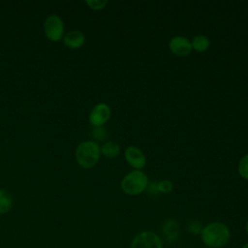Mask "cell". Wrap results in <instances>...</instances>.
<instances>
[{"instance_id": "obj_1", "label": "cell", "mask_w": 248, "mask_h": 248, "mask_svg": "<svg viewBox=\"0 0 248 248\" xmlns=\"http://www.w3.org/2000/svg\"><path fill=\"white\" fill-rule=\"evenodd\" d=\"M200 235L205 247L223 248L230 242L231 231L226 224L215 221L203 226Z\"/></svg>"}, {"instance_id": "obj_2", "label": "cell", "mask_w": 248, "mask_h": 248, "mask_svg": "<svg viewBox=\"0 0 248 248\" xmlns=\"http://www.w3.org/2000/svg\"><path fill=\"white\" fill-rule=\"evenodd\" d=\"M101 156V147L96 141L84 140L80 142L75 151L76 161L83 169L94 167Z\"/></svg>"}, {"instance_id": "obj_3", "label": "cell", "mask_w": 248, "mask_h": 248, "mask_svg": "<svg viewBox=\"0 0 248 248\" xmlns=\"http://www.w3.org/2000/svg\"><path fill=\"white\" fill-rule=\"evenodd\" d=\"M122 191L130 196L142 193L148 186V178L140 170H135L126 174L120 183Z\"/></svg>"}, {"instance_id": "obj_4", "label": "cell", "mask_w": 248, "mask_h": 248, "mask_svg": "<svg viewBox=\"0 0 248 248\" xmlns=\"http://www.w3.org/2000/svg\"><path fill=\"white\" fill-rule=\"evenodd\" d=\"M65 26L62 18L57 15H49L44 22V33L51 42L63 40Z\"/></svg>"}, {"instance_id": "obj_5", "label": "cell", "mask_w": 248, "mask_h": 248, "mask_svg": "<svg viewBox=\"0 0 248 248\" xmlns=\"http://www.w3.org/2000/svg\"><path fill=\"white\" fill-rule=\"evenodd\" d=\"M130 248H163V240L155 232L142 231L133 237Z\"/></svg>"}, {"instance_id": "obj_6", "label": "cell", "mask_w": 248, "mask_h": 248, "mask_svg": "<svg viewBox=\"0 0 248 248\" xmlns=\"http://www.w3.org/2000/svg\"><path fill=\"white\" fill-rule=\"evenodd\" d=\"M109 117L110 108L105 103H100L92 108L89 113V122L94 127H103Z\"/></svg>"}, {"instance_id": "obj_7", "label": "cell", "mask_w": 248, "mask_h": 248, "mask_svg": "<svg viewBox=\"0 0 248 248\" xmlns=\"http://www.w3.org/2000/svg\"><path fill=\"white\" fill-rule=\"evenodd\" d=\"M170 51L177 56H187L192 51L191 42L182 36L172 37L169 44Z\"/></svg>"}, {"instance_id": "obj_8", "label": "cell", "mask_w": 248, "mask_h": 248, "mask_svg": "<svg viewBox=\"0 0 248 248\" xmlns=\"http://www.w3.org/2000/svg\"><path fill=\"white\" fill-rule=\"evenodd\" d=\"M125 159L127 163L135 170H140L146 164V158L143 152L136 146H129L128 148H126Z\"/></svg>"}, {"instance_id": "obj_9", "label": "cell", "mask_w": 248, "mask_h": 248, "mask_svg": "<svg viewBox=\"0 0 248 248\" xmlns=\"http://www.w3.org/2000/svg\"><path fill=\"white\" fill-rule=\"evenodd\" d=\"M64 45L72 49L81 47L85 43V35L79 30H72L66 33L63 37Z\"/></svg>"}, {"instance_id": "obj_10", "label": "cell", "mask_w": 248, "mask_h": 248, "mask_svg": "<svg viewBox=\"0 0 248 248\" xmlns=\"http://www.w3.org/2000/svg\"><path fill=\"white\" fill-rule=\"evenodd\" d=\"M162 233L169 243L176 242L179 236V225L173 219L166 220L162 226Z\"/></svg>"}, {"instance_id": "obj_11", "label": "cell", "mask_w": 248, "mask_h": 248, "mask_svg": "<svg viewBox=\"0 0 248 248\" xmlns=\"http://www.w3.org/2000/svg\"><path fill=\"white\" fill-rule=\"evenodd\" d=\"M14 205V200L12 194L6 190L0 189V215L8 213Z\"/></svg>"}, {"instance_id": "obj_12", "label": "cell", "mask_w": 248, "mask_h": 248, "mask_svg": "<svg viewBox=\"0 0 248 248\" xmlns=\"http://www.w3.org/2000/svg\"><path fill=\"white\" fill-rule=\"evenodd\" d=\"M191 45H192V48L195 49L196 51L203 52L209 47L210 42H209V39L206 36L198 35V36L193 38V40L191 42Z\"/></svg>"}, {"instance_id": "obj_13", "label": "cell", "mask_w": 248, "mask_h": 248, "mask_svg": "<svg viewBox=\"0 0 248 248\" xmlns=\"http://www.w3.org/2000/svg\"><path fill=\"white\" fill-rule=\"evenodd\" d=\"M120 152L119 145L114 141H108L101 147V154H103L106 158L112 159L115 158Z\"/></svg>"}, {"instance_id": "obj_14", "label": "cell", "mask_w": 248, "mask_h": 248, "mask_svg": "<svg viewBox=\"0 0 248 248\" xmlns=\"http://www.w3.org/2000/svg\"><path fill=\"white\" fill-rule=\"evenodd\" d=\"M238 173L242 178L248 180V154L243 156L239 161Z\"/></svg>"}, {"instance_id": "obj_15", "label": "cell", "mask_w": 248, "mask_h": 248, "mask_svg": "<svg viewBox=\"0 0 248 248\" xmlns=\"http://www.w3.org/2000/svg\"><path fill=\"white\" fill-rule=\"evenodd\" d=\"M85 4L92 10L95 11H99L102 10L106 7V5L108 4L107 0H86Z\"/></svg>"}, {"instance_id": "obj_16", "label": "cell", "mask_w": 248, "mask_h": 248, "mask_svg": "<svg viewBox=\"0 0 248 248\" xmlns=\"http://www.w3.org/2000/svg\"><path fill=\"white\" fill-rule=\"evenodd\" d=\"M202 224L198 221V220H194V221H191L188 225V231L189 232H191L192 234H200L202 230Z\"/></svg>"}, {"instance_id": "obj_17", "label": "cell", "mask_w": 248, "mask_h": 248, "mask_svg": "<svg viewBox=\"0 0 248 248\" xmlns=\"http://www.w3.org/2000/svg\"><path fill=\"white\" fill-rule=\"evenodd\" d=\"M158 191L164 194H168L172 190V183L169 180H163L157 184Z\"/></svg>"}, {"instance_id": "obj_18", "label": "cell", "mask_w": 248, "mask_h": 248, "mask_svg": "<svg viewBox=\"0 0 248 248\" xmlns=\"http://www.w3.org/2000/svg\"><path fill=\"white\" fill-rule=\"evenodd\" d=\"M93 137L99 140H103L106 137V130L103 127H94Z\"/></svg>"}, {"instance_id": "obj_19", "label": "cell", "mask_w": 248, "mask_h": 248, "mask_svg": "<svg viewBox=\"0 0 248 248\" xmlns=\"http://www.w3.org/2000/svg\"><path fill=\"white\" fill-rule=\"evenodd\" d=\"M245 232H246V234H247V236H248V220H247L246 225H245Z\"/></svg>"}, {"instance_id": "obj_20", "label": "cell", "mask_w": 248, "mask_h": 248, "mask_svg": "<svg viewBox=\"0 0 248 248\" xmlns=\"http://www.w3.org/2000/svg\"><path fill=\"white\" fill-rule=\"evenodd\" d=\"M241 248H248V242L244 243V244L241 246Z\"/></svg>"}, {"instance_id": "obj_21", "label": "cell", "mask_w": 248, "mask_h": 248, "mask_svg": "<svg viewBox=\"0 0 248 248\" xmlns=\"http://www.w3.org/2000/svg\"><path fill=\"white\" fill-rule=\"evenodd\" d=\"M204 248H209V247H204Z\"/></svg>"}]
</instances>
